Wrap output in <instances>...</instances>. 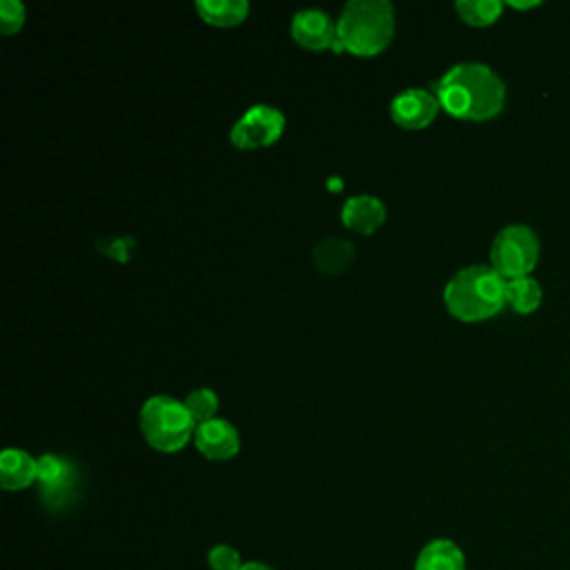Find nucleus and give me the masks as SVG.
Returning a JSON list of instances; mask_svg holds the SVG:
<instances>
[{
    "mask_svg": "<svg viewBox=\"0 0 570 570\" xmlns=\"http://www.w3.org/2000/svg\"><path fill=\"white\" fill-rule=\"evenodd\" d=\"M240 570H272V568L265 566V563H261V561H247V563H243Z\"/></svg>",
    "mask_w": 570,
    "mask_h": 570,
    "instance_id": "21",
    "label": "nucleus"
},
{
    "mask_svg": "<svg viewBox=\"0 0 570 570\" xmlns=\"http://www.w3.org/2000/svg\"><path fill=\"white\" fill-rule=\"evenodd\" d=\"M454 9L463 22H468L472 27H485V24H492L501 16L503 2H499V0H456Z\"/></svg>",
    "mask_w": 570,
    "mask_h": 570,
    "instance_id": "17",
    "label": "nucleus"
},
{
    "mask_svg": "<svg viewBox=\"0 0 570 570\" xmlns=\"http://www.w3.org/2000/svg\"><path fill=\"white\" fill-rule=\"evenodd\" d=\"M24 22V4L20 0H2L0 2V31L11 36Z\"/></svg>",
    "mask_w": 570,
    "mask_h": 570,
    "instance_id": "20",
    "label": "nucleus"
},
{
    "mask_svg": "<svg viewBox=\"0 0 570 570\" xmlns=\"http://www.w3.org/2000/svg\"><path fill=\"white\" fill-rule=\"evenodd\" d=\"M505 285L508 281L492 265H468L448 281L443 303L463 323L485 321L508 305Z\"/></svg>",
    "mask_w": 570,
    "mask_h": 570,
    "instance_id": "2",
    "label": "nucleus"
},
{
    "mask_svg": "<svg viewBox=\"0 0 570 570\" xmlns=\"http://www.w3.org/2000/svg\"><path fill=\"white\" fill-rule=\"evenodd\" d=\"M292 36L301 47L309 51H323V49H334L336 53L341 51L336 40V22H332V18L321 9L296 11L292 18Z\"/></svg>",
    "mask_w": 570,
    "mask_h": 570,
    "instance_id": "7",
    "label": "nucleus"
},
{
    "mask_svg": "<svg viewBox=\"0 0 570 570\" xmlns=\"http://www.w3.org/2000/svg\"><path fill=\"white\" fill-rule=\"evenodd\" d=\"M352 258H354V245L338 236H330L314 247V263L325 274H338L347 269Z\"/></svg>",
    "mask_w": 570,
    "mask_h": 570,
    "instance_id": "14",
    "label": "nucleus"
},
{
    "mask_svg": "<svg viewBox=\"0 0 570 570\" xmlns=\"http://www.w3.org/2000/svg\"><path fill=\"white\" fill-rule=\"evenodd\" d=\"M543 289L534 276H521L512 278L505 285V303L517 312V314H530L541 305Z\"/></svg>",
    "mask_w": 570,
    "mask_h": 570,
    "instance_id": "16",
    "label": "nucleus"
},
{
    "mask_svg": "<svg viewBox=\"0 0 570 570\" xmlns=\"http://www.w3.org/2000/svg\"><path fill=\"white\" fill-rule=\"evenodd\" d=\"M194 7L205 22L216 27L238 24L249 11L247 0H196Z\"/></svg>",
    "mask_w": 570,
    "mask_h": 570,
    "instance_id": "15",
    "label": "nucleus"
},
{
    "mask_svg": "<svg viewBox=\"0 0 570 570\" xmlns=\"http://www.w3.org/2000/svg\"><path fill=\"white\" fill-rule=\"evenodd\" d=\"M196 421L183 401L154 394L140 407V432L145 441L160 452H176L194 439Z\"/></svg>",
    "mask_w": 570,
    "mask_h": 570,
    "instance_id": "4",
    "label": "nucleus"
},
{
    "mask_svg": "<svg viewBox=\"0 0 570 570\" xmlns=\"http://www.w3.org/2000/svg\"><path fill=\"white\" fill-rule=\"evenodd\" d=\"M38 479V459L18 448H7L0 454V485L4 490H24Z\"/></svg>",
    "mask_w": 570,
    "mask_h": 570,
    "instance_id": "12",
    "label": "nucleus"
},
{
    "mask_svg": "<svg viewBox=\"0 0 570 570\" xmlns=\"http://www.w3.org/2000/svg\"><path fill=\"white\" fill-rule=\"evenodd\" d=\"M285 129V116L272 105L249 107L232 127L229 140L238 149H258L276 142Z\"/></svg>",
    "mask_w": 570,
    "mask_h": 570,
    "instance_id": "6",
    "label": "nucleus"
},
{
    "mask_svg": "<svg viewBox=\"0 0 570 570\" xmlns=\"http://www.w3.org/2000/svg\"><path fill=\"white\" fill-rule=\"evenodd\" d=\"M243 563H245V561L240 559L238 550L232 548V546H225V543L214 546V548L207 552V566H209L212 570H240Z\"/></svg>",
    "mask_w": 570,
    "mask_h": 570,
    "instance_id": "19",
    "label": "nucleus"
},
{
    "mask_svg": "<svg viewBox=\"0 0 570 570\" xmlns=\"http://www.w3.org/2000/svg\"><path fill=\"white\" fill-rule=\"evenodd\" d=\"M394 36V7L387 0H350L336 20L341 51L354 56L381 53Z\"/></svg>",
    "mask_w": 570,
    "mask_h": 570,
    "instance_id": "3",
    "label": "nucleus"
},
{
    "mask_svg": "<svg viewBox=\"0 0 570 570\" xmlns=\"http://www.w3.org/2000/svg\"><path fill=\"white\" fill-rule=\"evenodd\" d=\"M510 7L514 9H532V7H539V2H508Z\"/></svg>",
    "mask_w": 570,
    "mask_h": 570,
    "instance_id": "22",
    "label": "nucleus"
},
{
    "mask_svg": "<svg viewBox=\"0 0 570 570\" xmlns=\"http://www.w3.org/2000/svg\"><path fill=\"white\" fill-rule=\"evenodd\" d=\"M439 107L441 105L434 94L419 87H410L392 98L390 114L392 120L403 129H423L434 120Z\"/></svg>",
    "mask_w": 570,
    "mask_h": 570,
    "instance_id": "9",
    "label": "nucleus"
},
{
    "mask_svg": "<svg viewBox=\"0 0 570 570\" xmlns=\"http://www.w3.org/2000/svg\"><path fill=\"white\" fill-rule=\"evenodd\" d=\"M194 443L203 456L212 461H225L238 452L240 436L229 421L216 416L196 425Z\"/></svg>",
    "mask_w": 570,
    "mask_h": 570,
    "instance_id": "10",
    "label": "nucleus"
},
{
    "mask_svg": "<svg viewBox=\"0 0 570 570\" xmlns=\"http://www.w3.org/2000/svg\"><path fill=\"white\" fill-rule=\"evenodd\" d=\"M341 220L345 227H350L354 232L372 234L385 220V205L381 198H376L372 194L350 196L343 203Z\"/></svg>",
    "mask_w": 570,
    "mask_h": 570,
    "instance_id": "11",
    "label": "nucleus"
},
{
    "mask_svg": "<svg viewBox=\"0 0 570 570\" xmlns=\"http://www.w3.org/2000/svg\"><path fill=\"white\" fill-rule=\"evenodd\" d=\"M36 481L40 483L45 501L51 508H58L71 499L76 483H78V474L67 459H62L58 454H42L38 459V479Z\"/></svg>",
    "mask_w": 570,
    "mask_h": 570,
    "instance_id": "8",
    "label": "nucleus"
},
{
    "mask_svg": "<svg viewBox=\"0 0 570 570\" xmlns=\"http://www.w3.org/2000/svg\"><path fill=\"white\" fill-rule=\"evenodd\" d=\"M414 570H465V557L454 541L434 539L419 552Z\"/></svg>",
    "mask_w": 570,
    "mask_h": 570,
    "instance_id": "13",
    "label": "nucleus"
},
{
    "mask_svg": "<svg viewBox=\"0 0 570 570\" xmlns=\"http://www.w3.org/2000/svg\"><path fill=\"white\" fill-rule=\"evenodd\" d=\"M434 96L454 118L488 120L503 109L505 85L483 62H459L436 80Z\"/></svg>",
    "mask_w": 570,
    "mask_h": 570,
    "instance_id": "1",
    "label": "nucleus"
},
{
    "mask_svg": "<svg viewBox=\"0 0 570 570\" xmlns=\"http://www.w3.org/2000/svg\"><path fill=\"white\" fill-rule=\"evenodd\" d=\"M539 238L528 225H505L492 240L490 265L505 281L530 276L539 261Z\"/></svg>",
    "mask_w": 570,
    "mask_h": 570,
    "instance_id": "5",
    "label": "nucleus"
},
{
    "mask_svg": "<svg viewBox=\"0 0 570 570\" xmlns=\"http://www.w3.org/2000/svg\"><path fill=\"white\" fill-rule=\"evenodd\" d=\"M183 403H185V407L189 410V414H191V419L196 421V425H198V423H205V421H209V419H216L214 414H216V410H218V396H216V392L209 390V387H196V390H191V392L183 399Z\"/></svg>",
    "mask_w": 570,
    "mask_h": 570,
    "instance_id": "18",
    "label": "nucleus"
}]
</instances>
